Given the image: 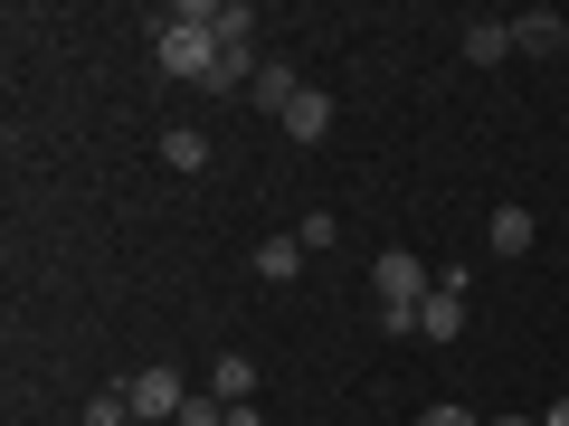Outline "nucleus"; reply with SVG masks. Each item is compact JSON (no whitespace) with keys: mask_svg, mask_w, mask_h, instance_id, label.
<instances>
[{"mask_svg":"<svg viewBox=\"0 0 569 426\" xmlns=\"http://www.w3.org/2000/svg\"><path fill=\"white\" fill-rule=\"evenodd\" d=\"M370 294H380V313H418L427 294H437V275H427V256L389 246V256H370Z\"/></svg>","mask_w":569,"mask_h":426,"instance_id":"nucleus-1","label":"nucleus"},{"mask_svg":"<svg viewBox=\"0 0 569 426\" xmlns=\"http://www.w3.org/2000/svg\"><path fill=\"white\" fill-rule=\"evenodd\" d=\"M152 58H162V77L209 85V67H219V39H209V29H181V20L162 10V29H152Z\"/></svg>","mask_w":569,"mask_h":426,"instance_id":"nucleus-2","label":"nucleus"},{"mask_svg":"<svg viewBox=\"0 0 569 426\" xmlns=\"http://www.w3.org/2000/svg\"><path fill=\"white\" fill-rule=\"evenodd\" d=\"M123 398H133V417H152V426H171L190 407V379L171 361H152V369H133V379H123Z\"/></svg>","mask_w":569,"mask_h":426,"instance_id":"nucleus-3","label":"nucleus"},{"mask_svg":"<svg viewBox=\"0 0 569 426\" xmlns=\"http://www.w3.org/2000/svg\"><path fill=\"white\" fill-rule=\"evenodd\" d=\"M466 332V275H437V294L418 304V342H456Z\"/></svg>","mask_w":569,"mask_h":426,"instance_id":"nucleus-4","label":"nucleus"},{"mask_svg":"<svg viewBox=\"0 0 569 426\" xmlns=\"http://www.w3.org/2000/svg\"><path fill=\"white\" fill-rule=\"evenodd\" d=\"M512 58H569V20L560 10H522L512 20Z\"/></svg>","mask_w":569,"mask_h":426,"instance_id":"nucleus-5","label":"nucleus"},{"mask_svg":"<svg viewBox=\"0 0 569 426\" xmlns=\"http://www.w3.org/2000/svg\"><path fill=\"white\" fill-rule=\"evenodd\" d=\"M323 133H332V95H323V85H305V95L284 104V142H305V152H313Z\"/></svg>","mask_w":569,"mask_h":426,"instance_id":"nucleus-6","label":"nucleus"},{"mask_svg":"<svg viewBox=\"0 0 569 426\" xmlns=\"http://www.w3.org/2000/svg\"><path fill=\"white\" fill-rule=\"evenodd\" d=\"M295 95H305V77H295L284 58H266L257 85H247V104H257V114H276V123H284V104H295Z\"/></svg>","mask_w":569,"mask_h":426,"instance_id":"nucleus-7","label":"nucleus"},{"mask_svg":"<svg viewBox=\"0 0 569 426\" xmlns=\"http://www.w3.org/2000/svg\"><path fill=\"white\" fill-rule=\"evenodd\" d=\"M209 398L247 407V398H257V361H247V351H219V361H209Z\"/></svg>","mask_w":569,"mask_h":426,"instance_id":"nucleus-8","label":"nucleus"},{"mask_svg":"<svg viewBox=\"0 0 569 426\" xmlns=\"http://www.w3.org/2000/svg\"><path fill=\"white\" fill-rule=\"evenodd\" d=\"M512 58V20H466V67H503Z\"/></svg>","mask_w":569,"mask_h":426,"instance_id":"nucleus-9","label":"nucleus"},{"mask_svg":"<svg viewBox=\"0 0 569 426\" xmlns=\"http://www.w3.org/2000/svg\"><path fill=\"white\" fill-rule=\"evenodd\" d=\"M493 256H531V237H541V227H531V209H493Z\"/></svg>","mask_w":569,"mask_h":426,"instance_id":"nucleus-10","label":"nucleus"},{"mask_svg":"<svg viewBox=\"0 0 569 426\" xmlns=\"http://www.w3.org/2000/svg\"><path fill=\"white\" fill-rule=\"evenodd\" d=\"M257 275H266V284H295V275H305V246H295V227L257 246Z\"/></svg>","mask_w":569,"mask_h":426,"instance_id":"nucleus-11","label":"nucleus"},{"mask_svg":"<svg viewBox=\"0 0 569 426\" xmlns=\"http://www.w3.org/2000/svg\"><path fill=\"white\" fill-rule=\"evenodd\" d=\"M162 162L171 171H209V133H200V123H171V133H162Z\"/></svg>","mask_w":569,"mask_h":426,"instance_id":"nucleus-12","label":"nucleus"},{"mask_svg":"<svg viewBox=\"0 0 569 426\" xmlns=\"http://www.w3.org/2000/svg\"><path fill=\"white\" fill-rule=\"evenodd\" d=\"M332 237H342V227H332V209H313V219H295V246H305V256H332Z\"/></svg>","mask_w":569,"mask_h":426,"instance_id":"nucleus-13","label":"nucleus"},{"mask_svg":"<svg viewBox=\"0 0 569 426\" xmlns=\"http://www.w3.org/2000/svg\"><path fill=\"white\" fill-rule=\"evenodd\" d=\"M86 426H133V398H123V388H96V407H86Z\"/></svg>","mask_w":569,"mask_h":426,"instance_id":"nucleus-14","label":"nucleus"},{"mask_svg":"<svg viewBox=\"0 0 569 426\" xmlns=\"http://www.w3.org/2000/svg\"><path fill=\"white\" fill-rule=\"evenodd\" d=\"M171 426H228V398H209V388H190V407Z\"/></svg>","mask_w":569,"mask_h":426,"instance_id":"nucleus-15","label":"nucleus"},{"mask_svg":"<svg viewBox=\"0 0 569 426\" xmlns=\"http://www.w3.org/2000/svg\"><path fill=\"white\" fill-rule=\"evenodd\" d=\"M418 426H475V407H427Z\"/></svg>","mask_w":569,"mask_h":426,"instance_id":"nucleus-16","label":"nucleus"},{"mask_svg":"<svg viewBox=\"0 0 569 426\" xmlns=\"http://www.w3.org/2000/svg\"><path fill=\"white\" fill-rule=\"evenodd\" d=\"M228 426H266V407H257V398H247V407H228Z\"/></svg>","mask_w":569,"mask_h":426,"instance_id":"nucleus-17","label":"nucleus"},{"mask_svg":"<svg viewBox=\"0 0 569 426\" xmlns=\"http://www.w3.org/2000/svg\"><path fill=\"white\" fill-rule=\"evenodd\" d=\"M485 426H541V417H522V407H512V417H485Z\"/></svg>","mask_w":569,"mask_h":426,"instance_id":"nucleus-18","label":"nucleus"},{"mask_svg":"<svg viewBox=\"0 0 569 426\" xmlns=\"http://www.w3.org/2000/svg\"><path fill=\"white\" fill-rule=\"evenodd\" d=\"M541 426H569V398H550V417H541Z\"/></svg>","mask_w":569,"mask_h":426,"instance_id":"nucleus-19","label":"nucleus"},{"mask_svg":"<svg viewBox=\"0 0 569 426\" xmlns=\"http://www.w3.org/2000/svg\"><path fill=\"white\" fill-rule=\"evenodd\" d=\"M133 426H152V417H133Z\"/></svg>","mask_w":569,"mask_h":426,"instance_id":"nucleus-20","label":"nucleus"}]
</instances>
